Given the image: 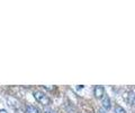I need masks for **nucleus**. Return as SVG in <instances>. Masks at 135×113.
<instances>
[{
    "instance_id": "nucleus-1",
    "label": "nucleus",
    "mask_w": 135,
    "mask_h": 113,
    "mask_svg": "<svg viewBox=\"0 0 135 113\" xmlns=\"http://www.w3.org/2000/svg\"><path fill=\"white\" fill-rule=\"evenodd\" d=\"M34 97L38 103H41L42 105H49L50 104V98L47 97V95L44 94L41 91H35L34 92Z\"/></svg>"
},
{
    "instance_id": "nucleus-2",
    "label": "nucleus",
    "mask_w": 135,
    "mask_h": 113,
    "mask_svg": "<svg viewBox=\"0 0 135 113\" xmlns=\"http://www.w3.org/2000/svg\"><path fill=\"white\" fill-rule=\"evenodd\" d=\"M104 87L103 86H95L94 88V94L96 98H103L104 97Z\"/></svg>"
},
{
    "instance_id": "nucleus-3",
    "label": "nucleus",
    "mask_w": 135,
    "mask_h": 113,
    "mask_svg": "<svg viewBox=\"0 0 135 113\" xmlns=\"http://www.w3.org/2000/svg\"><path fill=\"white\" fill-rule=\"evenodd\" d=\"M103 100V105H104V109H106V110H109L110 109V100L107 95H104V97L101 98Z\"/></svg>"
},
{
    "instance_id": "nucleus-4",
    "label": "nucleus",
    "mask_w": 135,
    "mask_h": 113,
    "mask_svg": "<svg viewBox=\"0 0 135 113\" xmlns=\"http://www.w3.org/2000/svg\"><path fill=\"white\" fill-rule=\"evenodd\" d=\"M26 113H41L35 106L33 105H27L26 106Z\"/></svg>"
},
{
    "instance_id": "nucleus-5",
    "label": "nucleus",
    "mask_w": 135,
    "mask_h": 113,
    "mask_svg": "<svg viewBox=\"0 0 135 113\" xmlns=\"http://www.w3.org/2000/svg\"><path fill=\"white\" fill-rule=\"evenodd\" d=\"M128 103L131 105H135V93L134 92H129L128 94Z\"/></svg>"
},
{
    "instance_id": "nucleus-6",
    "label": "nucleus",
    "mask_w": 135,
    "mask_h": 113,
    "mask_svg": "<svg viewBox=\"0 0 135 113\" xmlns=\"http://www.w3.org/2000/svg\"><path fill=\"white\" fill-rule=\"evenodd\" d=\"M115 113H126V112H125V110H124L123 107L116 106V109H115Z\"/></svg>"
},
{
    "instance_id": "nucleus-7",
    "label": "nucleus",
    "mask_w": 135,
    "mask_h": 113,
    "mask_svg": "<svg viewBox=\"0 0 135 113\" xmlns=\"http://www.w3.org/2000/svg\"><path fill=\"white\" fill-rule=\"evenodd\" d=\"M45 113H56V112H54L53 110H49V109H46V110H45Z\"/></svg>"
},
{
    "instance_id": "nucleus-8",
    "label": "nucleus",
    "mask_w": 135,
    "mask_h": 113,
    "mask_svg": "<svg viewBox=\"0 0 135 113\" xmlns=\"http://www.w3.org/2000/svg\"><path fill=\"white\" fill-rule=\"evenodd\" d=\"M99 113H106V111L104 110V109H100V111H99Z\"/></svg>"
},
{
    "instance_id": "nucleus-9",
    "label": "nucleus",
    "mask_w": 135,
    "mask_h": 113,
    "mask_svg": "<svg viewBox=\"0 0 135 113\" xmlns=\"http://www.w3.org/2000/svg\"><path fill=\"white\" fill-rule=\"evenodd\" d=\"M0 113H7L6 110H0Z\"/></svg>"
}]
</instances>
